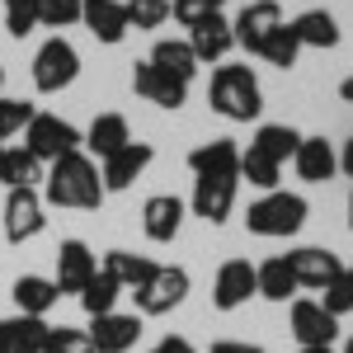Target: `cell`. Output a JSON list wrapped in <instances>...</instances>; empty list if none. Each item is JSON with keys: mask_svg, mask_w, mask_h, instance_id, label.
<instances>
[{"mask_svg": "<svg viewBox=\"0 0 353 353\" xmlns=\"http://www.w3.org/2000/svg\"><path fill=\"white\" fill-rule=\"evenodd\" d=\"M43 353H94V344H90V334L76 330V325H52Z\"/></svg>", "mask_w": 353, "mask_h": 353, "instance_id": "obj_38", "label": "cell"}, {"mask_svg": "<svg viewBox=\"0 0 353 353\" xmlns=\"http://www.w3.org/2000/svg\"><path fill=\"white\" fill-rule=\"evenodd\" d=\"M189 170L198 179H241V151L231 137H212L189 151Z\"/></svg>", "mask_w": 353, "mask_h": 353, "instance_id": "obj_12", "label": "cell"}, {"mask_svg": "<svg viewBox=\"0 0 353 353\" xmlns=\"http://www.w3.org/2000/svg\"><path fill=\"white\" fill-rule=\"evenodd\" d=\"M301 353H334V349H301Z\"/></svg>", "mask_w": 353, "mask_h": 353, "instance_id": "obj_46", "label": "cell"}, {"mask_svg": "<svg viewBox=\"0 0 353 353\" xmlns=\"http://www.w3.org/2000/svg\"><path fill=\"white\" fill-rule=\"evenodd\" d=\"M292 334H297L301 349H330L334 334H339V321L330 316L321 301L301 297V301H292Z\"/></svg>", "mask_w": 353, "mask_h": 353, "instance_id": "obj_11", "label": "cell"}, {"mask_svg": "<svg viewBox=\"0 0 353 353\" xmlns=\"http://www.w3.org/2000/svg\"><path fill=\"white\" fill-rule=\"evenodd\" d=\"M43 179V161L28 146H5L0 151V184L5 189H33Z\"/></svg>", "mask_w": 353, "mask_h": 353, "instance_id": "obj_26", "label": "cell"}, {"mask_svg": "<svg viewBox=\"0 0 353 353\" xmlns=\"http://www.w3.org/2000/svg\"><path fill=\"white\" fill-rule=\"evenodd\" d=\"M151 353H198V349H193L189 339H179V334H165V339H161Z\"/></svg>", "mask_w": 353, "mask_h": 353, "instance_id": "obj_41", "label": "cell"}, {"mask_svg": "<svg viewBox=\"0 0 353 353\" xmlns=\"http://www.w3.org/2000/svg\"><path fill=\"white\" fill-rule=\"evenodd\" d=\"M259 292V278H254V264L250 259H226L217 269V283H212V306L217 311H236Z\"/></svg>", "mask_w": 353, "mask_h": 353, "instance_id": "obj_10", "label": "cell"}, {"mask_svg": "<svg viewBox=\"0 0 353 353\" xmlns=\"http://www.w3.org/2000/svg\"><path fill=\"white\" fill-rule=\"evenodd\" d=\"M349 231H353V193H349Z\"/></svg>", "mask_w": 353, "mask_h": 353, "instance_id": "obj_45", "label": "cell"}, {"mask_svg": "<svg viewBox=\"0 0 353 353\" xmlns=\"http://www.w3.org/2000/svg\"><path fill=\"white\" fill-rule=\"evenodd\" d=\"M81 76V52L57 33V38H48L43 48H38V57H33V85L43 90V94H57V90H66V85Z\"/></svg>", "mask_w": 353, "mask_h": 353, "instance_id": "obj_5", "label": "cell"}, {"mask_svg": "<svg viewBox=\"0 0 353 353\" xmlns=\"http://www.w3.org/2000/svg\"><path fill=\"white\" fill-rule=\"evenodd\" d=\"M283 259H288V269H292V278H297V288H311V292H321L330 278L344 269L339 254H334V250H321V245H301V250L283 254Z\"/></svg>", "mask_w": 353, "mask_h": 353, "instance_id": "obj_14", "label": "cell"}, {"mask_svg": "<svg viewBox=\"0 0 353 353\" xmlns=\"http://www.w3.org/2000/svg\"><path fill=\"white\" fill-rule=\"evenodd\" d=\"M254 278H259V297H264V301L297 297V278H292V269H288V259H283V254L264 259V264L254 269Z\"/></svg>", "mask_w": 353, "mask_h": 353, "instance_id": "obj_30", "label": "cell"}, {"mask_svg": "<svg viewBox=\"0 0 353 353\" xmlns=\"http://www.w3.org/2000/svg\"><path fill=\"white\" fill-rule=\"evenodd\" d=\"M81 24L99 38L118 48L128 38V14H123V0H81Z\"/></svg>", "mask_w": 353, "mask_h": 353, "instance_id": "obj_19", "label": "cell"}, {"mask_svg": "<svg viewBox=\"0 0 353 353\" xmlns=\"http://www.w3.org/2000/svg\"><path fill=\"white\" fill-rule=\"evenodd\" d=\"M245 226H250V236H297L301 226H306V198L301 193H283L273 189L264 193L259 203H250V212H245Z\"/></svg>", "mask_w": 353, "mask_h": 353, "instance_id": "obj_3", "label": "cell"}, {"mask_svg": "<svg viewBox=\"0 0 353 353\" xmlns=\"http://www.w3.org/2000/svg\"><path fill=\"white\" fill-rule=\"evenodd\" d=\"M43 193L38 189H10L5 193V241L10 245H24L33 241L43 226H48V217H43Z\"/></svg>", "mask_w": 353, "mask_h": 353, "instance_id": "obj_7", "label": "cell"}, {"mask_svg": "<svg viewBox=\"0 0 353 353\" xmlns=\"http://www.w3.org/2000/svg\"><path fill=\"white\" fill-rule=\"evenodd\" d=\"M99 269L109 273V278L118 283V288H132V292H137V288H141V283H146L151 273L161 269V264H151L146 254H132V250H109Z\"/></svg>", "mask_w": 353, "mask_h": 353, "instance_id": "obj_28", "label": "cell"}, {"mask_svg": "<svg viewBox=\"0 0 353 353\" xmlns=\"http://www.w3.org/2000/svg\"><path fill=\"white\" fill-rule=\"evenodd\" d=\"M132 297H137V311L141 316H170L179 301L189 297V273L179 269V264H161Z\"/></svg>", "mask_w": 353, "mask_h": 353, "instance_id": "obj_6", "label": "cell"}, {"mask_svg": "<svg viewBox=\"0 0 353 353\" xmlns=\"http://www.w3.org/2000/svg\"><path fill=\"white\" fill-rule=\"evenodd\" d=\"M254 151H264L269 161H292L297 156V146H301V132L297 128H288V123H264L259 132H254V141H250Z\"/></svg>", "mask_w": 353, "mask_h": 353, "instance_id": "obj_29", "label": "cell"}, {"mask_svg": "<svg viewBox=\"0 0 353 353\" xmlns=\"http://www.w3.org/2000/svg\"><path fill=\"white\" fill-rule=\"evenodd\" d=\"M321 306H325L334 321L353 311V264H344V269H339V273L325 283V288H321Z\"/></svg>", "mask_w": 353, "mask_h": 353, "instance_id": "obj_34", "label": "cell"}, {"mask_svg": "<svg viewBox=\"0 0 353 353\" xmlns=\"http://www.w3.org/2000/svg\"><path fill=\"white\" fill-rule=\"evenodd\" d=\"M61 292H57L52 278H43V273H24V278H14V306H19V316H48Z\"/></svg>", "mask_w": 353, "mask_h": 353, "instance_id": "obj_24", "label": "cell"}, {"mask_svg": "<svg viewBox=\"0 0 353 353\" xmlns=\"http://www.w3.org/2000/svg\"><path fill=\"white\" fill-rule=\"evenodd\" d=\"M339 99H344V104H353V76L344 85H339Z\"/></svg>", "mask_w": 353, "mask_h": 353, "instance_id": "obj_44", "label": "cell"}, {"mask_svg": "<svg viewBox=\"0 0 353 353\" xmlns=\"http://www.w3.org/2000/svg\"><path fill=\"white\" fill-rule=\"evenodd\" d=\"M292 33H297L301 48H339V24H334V14L330 10H301L297 19H292Z\"/></svg>", "mask_w": 353, "mask_h": 353, "instance_id": "obj_27", "label": "cell"}, {"mask_svg": "<svg viewBox=\"0 0 353 353\" xmlns=\"http://www.w3.org/2000/svg\"><path fill=\"white\" fill-rule=\"evenodd\" d=\"M156 71H165V76H174L179 85L193 81V71H198V57H193L189 43H179V38H161L156 48H151V57H146Z\"/></svg>", "mask_w": 353, "mask_h": 353, "instance_id": "obj_25", "label": "cell"}, {"mask_svg": "<svg viewBox=\"0 0 353 353\" xmlns=\"http://www.w3.org/2000/svg\"><path fill=\"white\" fill-rule=\"evenodd\" d=\"M0 94H5V66H0Z\"/></svg>", "mask_w": 353, "mask_h": 353, "instance_id": "obj_47", "label": "cell"}, {"mask_svg": "<svg viewBox=\"0 0 353 353\" xmlns=\"http://www.w3.org/2000/svg\"><path fill=\"white\" fill-rule=\"evenodd\" d=\"M189 48L198 61H221V57L236 48V33H231V19H221V14H212V19H203V24L189 28Z\"/></svg>", "mask_w": 353, "mask_h": 353, "instance_id": "obj_23", "label": "cell"}, {"mask_svg": "<svg viewBox=\"0 0 353 353\" xmlns=\"http://www.w3.org/2000/svg\"><path fill=\"white\" fill-rule=\"evenodd\" d=\"M156 161L151 141H128L123 151H113L109 161H99V179H104V193H123L141 179V170Z\"/></svg>", "mask_w": 353, "mask_h": 353, "instance_id": "obj_8", "label": "cell"}, {"mask_svg": "<svg viewBox=\"0 0 353 353\" xmlns=\"http://www.w3.org/2000/svg\"><path fill=\"white\" fill-rule=\"evenodd\" d=\"M236 184H241V179H198V184H193V198H189L193 217L221 226V221L231 217V208H236Z\"/></svg>", "mask_w": 353, "mask_h": 353, "instance_id": "obj_18", "label": "cell"}, {"mask_svg": "<svg viewBox=\"0 0 353 353\" xmlns=\"http://www.w3.org/2000/svg\"><path fill=\"white\" fill-rule=\"evenodd\" d=\"M43 203L52 208H81V212H94L104 203V179H99V165L90 161L85 151H71L52 161V170L43 174Z\"/></svg>", "mask_w": 353, "mask_h": 353, "instance_id": "obj_1", "label": "cell"}, {"mask_svg": "<svg viewBox=\"0 0 353 353\" xmlns=\"http://www.w3.org/2000/svg\"><path fill=\"white\" fill-rule=\"evenodd\" d=\"M33 104L28 99H10V94H0V141L5 137H14V132H24L28 123H33Z\"/></svg>", "mask_w": 353, "mask_h": 353, "instance_id": "obj_36", "label": "cell"}, {"mask_svg": "<svg viewBox=\"0 0 353 353\" xmlns=\"http://www.w3.org/2000/svg\"><path fill=\"white\" fill-rule=\"evenodd\" d=\"M212 353H264L259 344H245V339H217Z\"/></svg>", "mask_w": 353, "mask_h": 353, "instance_id": "obj_42", "label": "cell"}, {"mask_svg": "<svg viewBox=\"0 0 353 353\" xmlns=\"http://www.w3.org/2000/svg\"><path fill=\"white\" fill-rule=\"evenodd\" d=\"M132 141V128H128V118L123 113H99L94 123H90V132H85V156L90 161H109L113 151H123Z\"/></svg>", "mask_w": 353, "mask_h": 353, "instance_id": "obj_20", "label": "cell"}, {"mask_svg": "<svg viewBox=\"0 0 353 353\" xmlns=\"http://www.w3.org/2000/svg\"><path fill=\"white\" fill-rule=\"evenodd\" d=\"M85 137L66 123V118H57V113H33V123L24 128V146L38 156V161H61V156H71V151H81Z\"/></svg>", "mask_w": 353, "mask_h": 353, "instance_id": "obj_4", "label": "cell"}, {"mask_svg": "<svg viewBox=\"0 0 353 353\" xmlns=\"http://www.w3.org/2000/svg\"><path fill=\"white\" fill-rule=\"evenodd\" d=\"M241 179H250L254 189H264V193H273L278 189V179H283V165L278 161H269L264 151H241Z\"/></svg>", "mask_w": 353, "mask_h": 353, "instance_id": "obj_33", "label": "cell"}, {"mask_svg": "<svg viewBox=\"0 0 353 353\" xmlns=\"http://www.w3.org/2000/svg\"><path fill=\"white\" fill-rule=\"evenodd\" d=\"M123 14H128V28L146 33L170 19V0H123Z\"/></svg>", "mask_w": 353, "mask_h": 353, "instance_id": "obj_35", "label": "cell"}, {"mask_svg": "<svg viewBox=\"0 0 353 353\" xmlns=\"http://www.w3.org/2000/svg\"><path fill=\"white\" fill-rule=\"evenodd\" d=\"M94 273H99V259H94L90 245H85V241H61V250H57V278H52L61 297H66V292L81 297L85 283H90Z\"/></svg>", "mask_w": 353, "mask_h": 353, "instance_id": "obj_9", "label": "cell"}, {"mask_svg": "<svg viewBox=\"0 0 353 353\" xmlns=\"http://www.w3.org/2000/svg\"><path fill=\"white\" fill-rule=\"evenodd\" d=\"M208 104H212V113L231 118V123H250L264 109V90H259L250 66H217L212 85H208Z\"/></svg>", "mask_w": 353, "mask_h": 353, "instance_id": "obj_2", "label": "cell"}, {"mask_svg": "<svg viewBox=\"0 0 353 353\" xmlns=\"http://www.w3.org/2000/svg\"><path fill=\"white\" fill-rule=\"evenodd\" d=\"M292 165H297V174L306 179V184H325L330 174L339 170V151L330 146L325 137H301L297 156H292Z\"/></svg>", "mask_w": 353, "mask_h": 353, "instance_id": "obj_22", "label": "cell"}, {"mask_svg": "<svg viewBox=\"0 0 353 353\" xmlns=\"http://www.w3.org/2000/svg\"><path fill=\"white\" fill-rule=\"evenodd\" d=\"M0 353H5V344H0Z\"/></svg>", "mask_w": 353, "mask_h": 353, "instance_id": "obj_50", "label": "cell"}, {"mask_svg": "<svg viewBox=\"0 0 353 353\" xmlns=\"http://www.w3.org/2000/svg\"><path fill=\"white\" fill-rule=\"evenodd\" d=\"M344 353H353V339H349V349H344Z\"/></svg>", "mask_w": 353, "mask_h": 353, "instance_id": "obj_48", "label": "cell"}, {"mask_svg": "<svg viewBox=\"0 0 353 353\" xmlns=\"http://www.w3.org/2000/svg\"><path fill=\"white\" fill-rule=\"evenodd\" d=\"M278 24H283V10H278V0H250L241 14H236L231 33H236V43H241L245 52H254V57H259L264 38H269V33H273Z\"/></svg>", "mask_w": 353, "mask_h": 353, "instance_id": "obj_13", "label": "cell"}, {"mask_svg": "<svg viewBox=\"0 0 353 353\" xmlns=\"http://www.w3.org/2000/svg\"><path fill=\"white\" fill-rule=\"evenodd\" d=\"M259 57L269 61V66H278V71H288V66H297V57H301V43H297V33H292V24H278L264 38V48H259Z\"/></svg>", "mask_w": 353, "mask_h": 353, "instance_id": "obj_32", "label": "cell"}, {"mask_svg": "<svg viewBox=\"0 0 353 353\" xmlns=\"http://www.w3.org/2000/svg\"><path fill=\"white\" fill-rule=\"evenodd\" d=\"M184 198H174V193H151L146 203H141V226H146V236L156 245H170L179 236V226H184Z\"/></svg>", "mask_w": 353, "mask_h": 353, "instance_id": "obj_15", "label": "cell"}, {"mask_svg": "<svg viewBox=\"0 0 353 353\" xmlns=\"http://www.w3.org/2000/svg\"><path fill=\"white\" fill-rule=\"evenodd\" d=\"M85 334H90L94 353H128L141 339V316H118V311H109V316L90 321Z\"/></svg>", "mask_w": 353, "mask_h": 353, "instance_id": "obj_17", "label": "cell"}, {"mask_svg": "<svg viewBox=\"0 0 353 353\" xmlns=\"http://www.w3.org/2000/svg\"><path fill=\"white\" fill-rule=\"evenodd\" d=\"M0 151H5V141H0Z\"/></svg>", "mask_w": 353, "mask_h": 353, "instance_id": "obj_49", "label": "cell"}, {"mask_svg": "<svg viewBox=\"0 0 353 353\" xmlns=\"http://www.w3.org/2000/svg\"><path fill=\"white\" fill-rule=\"evenodd\" d=\"M118 297H123V288H118L109 273L99 269L90 283H85L81 306H85V316H90V321H99V316H109V311H113V301H118Z\"/></svg>", "mask_w": 353, "mask_h": 353, "instance_id": "obj_31", "label": "cell"}, {"mask_svg": "<svg viewBox=\"0 0 353 353\" xmlns=\"http://www.w3.org/2000/svg\"><path fill=\"white\" fill-rule=\"evenodd\" d=\"M339 170L353 179V141H344V151H339Z\"/></svg>", "mask_w": 353, "mask_h": 353, "instance_id": "obj_43", "label": "cell"}, {"mask_svg": "<svg viewBox=\"0 0 353 353\" xmlns=\"http://www.w3.org/2000/svg\"><path fill=\"white\" fill-rule=\"evenodd\" d=\"M132 90L146 104H161V109H184V99H189V85H179L174 76L156 71L151 61H137L132 66Z\"/></svg>", "mask_w": 353, "mask_h": 353, "instance_id": "obj_16", "label": "cell"}, {"mask_svg": "<svg viewBox=\"0 0 353 353\" xmlns=\"http://www.w3.org/2000/svg\"><path fill=\"white\" fill-rule=\"evenodd\" d=\"M38 24L43 28L81 24V0H38Z\"/></svg>", "mask_w": 353, "mask_h": 353, "instance_id": "obj_37", "label": "cell"}, {"mask_svg": "<svg viewBox=\"0 0 353 353\" xmlns=\"http://www.w3.org/2000/svg\"><path fill=\"white\" fill-rule=\"evenodd\" d=\"M38 24V0H5V33L10 38H28Z\"/></svg>", "mask_w": 353, "mask_h": 353, "instance_id": "obj_39", "label": "cell"}, {"mask_svg": "<svg viewBox=\"0 0 353 353\" xmlns=\"http://www.w3.org/2000/svg\"><path fill=\"white\" fill-rule=\"evenodd\" d=\"M221 5L226 0H170V19L193 28V24H203V19H212V14H221Z\"/></svg>", "mask_w": 353, "mask_h": 353, "instance_id": "obj_40", "label": "cell"}, {"mask_svg": "<svg viewBox=\"0 0 353 353\" xmlns=\"http://www.w3.org/2000/svg\"><path fill=\"white\" fill-rule=\"evenodd\" d=\"M48 321L43 316H5L0 321V344H5V353H43V344H48Z\"/></svg>", "mask_w": 353, "mask_h": 353, "instance_id": "obj_21", "label": "cell"}]
</instances>
